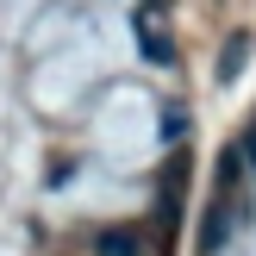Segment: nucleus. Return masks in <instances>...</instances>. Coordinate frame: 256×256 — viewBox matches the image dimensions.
Instances as JSON below:
<instances>
[{"mask_svg": "<svg viewBox=\"0 0 256 256\" xmlns=\"http://www.w3.org/2000/svg\"><path fill=\"white\" fill-rule=\"evenodd\" d=\"M156 12L162 6H144V12H138V44H144L150 62H175V44H169V32L156 25Z\"/></svg>", "mask_w": 256, "mask_h": 256, "instance_id": "obj_1", "label": "nucleus"}, {"mask_svg": "<svg viewBox=\"0 0 256 256\" xmlns=\"http://www.w3.org/2000/svg\"><path fill=\"white\" fill-rule=\"evenodd\" d=\"M244 56H250V38H244V32H238V38H232V44H225V62H219V75H225V82H232V75H238V69H244Z\"/></svg>", "mask_w": 256, "mask_h": 256, "instance_id": "obj_2", "label": "nucleus"}, {"mask_svg": "<svg viewBox=\"0 0 256 256\" xmlns=\"http://www.w3.org/2000/svg\"><path fill=\"white\" fill-rule=\"evenodd\" d=\"M100 256H138V238L132 232H106L100 238Z\"/></svg>", "mask_w": 256, "mask_h": 256, "instance_id": "obj_3", "label": "nucleus"}, {"mask_svg": "<svg viewBox=\"0 0 256 256\" xmlns=\"http://www.w3.org/2000/svg\"><path fill=\"white\" fill-rule=\"evenodd\" d=\"M250 156H256V132H250Z\"/></svg>", "mask_w": 256, "mask_h": 256, "instance_id": "obj_4", "label": "nucleus"}]
</instances>
